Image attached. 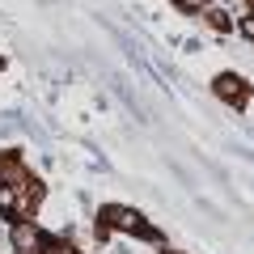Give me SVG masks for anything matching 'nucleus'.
Listing matches in <instances>:
<instances>
[{"label": "nucleus", "mask_w": 254, "mask_h": 254, "mask_svg": "<svg viewBox=\"0 0 254 254\" xmlns=\"http://www.w3.org/2000/svg\"><path fill=\"white\" fill-rule=\"evenodd\" d=\"M9 242H13V254H43V233H38L30 220H17V225H13Z\"/></svg>", "instance_id": "nucleus-1"}, {"label": "nucleus", "mask_w": 254, "mask_h": 254, "mask_svg": "<svg viewBox=\"0 0 254 254\" xmlns=\"http://www.w3.org/2000/svg\"><path fill=\"white\" fill-rule=\"evenodd\" d=\"M106 216H110V225H115V229H127V233H140V237H157L131 208H106Z\"/></svg>", "instance_id": "nucleus-2"}, {"label": "nucleus", "mask_w": 254, "mask_h": 254, "mask_svg": "<svg viewBox=\"0 0 254 254\" xmlns=\"http://www.w3.org/2000/svg\"><path fill=\"white\" fill-rule=\"evenodd\" d=\"M246 81L242 76H233V72H225V76H216V98H225V102H237V106H242L246 102Z\"/></svg>", "instance_id": "nucleus-3"}, {"label": "nucleus", "mask_w": 254, "mask_h": 254, "mask_svg": "<svg viewBox=\"0 0 254 254\" xmlns=\"http://www.w3.org/2000/svg\"><path fill=\"white\" fill-rule=\"evenodd\" d=\"M174 4H178L182 13H199L203 9V0H174Z\"/></svg>", "instance_id": "nucleus-4"}, {"label": "nucleus", "mask_w": 254, "mask_h": 254, "mask_svg": "<svg viewBox=\"0 0 254 254\" xmlns=\"http://www.w3.org/2000/svg\"><path fill=\"white\" fill-rule=\"evenodd\" d=\"M242 34H246V38H254V17H242Z\"/></svg>", "instance_id": "nucleus-5"}]
</instances>
